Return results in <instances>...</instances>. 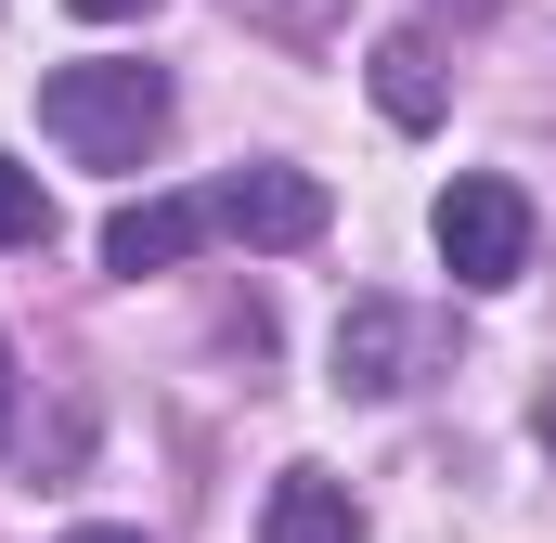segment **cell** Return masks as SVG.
Listing matches in <instances>:
<instances>
[{"label":"cell","instance_id":"9c48e42d","mask_svg":"<svg viewBox=\"0 0 556 543\" xmlns=\"http://www.w3.org/2000/svg\"><path fill=\"white\" fill-rule=\"evenodd\" d=\"M233 13H247L260 39H298V52H311V39H337V0H233Z\"/></svg>","mask_w":556,"mask_h":543},{"label":"cell","instance_id":"277c9868","mask_svg":"<svg viewBox=\"0 0 556 543\" xmlns=\"http://www.w3.org/2000/svg\"><path fill=\"white\" fill-rule=\"evenodd\" d=\"M415 363H427V324L402 298H350V311H337V389H350V402L415 389Z\"/></svg>","mask_w":556,"mask_h":543},{"label":"cell","instance_id":"52a82bcc","mask_svg":"<svg viewBox=\"0 0 556 543\" xmlns=\"http://www.w3.org/2000/svg\"><path fill=\"white\" fill-rule=\"evenodd\" d=\"M376 104L402 117V130H440V104H453V65H440V39H376Z\"/></svg>","mask_w":556,"mask_h":543},{"label":"cell","instance_id":"3957f363","mask_svg":"<svg viewBox=\"0 0 556 543\" xmlns=\"http://www.w3.org/2000/svg\"><path fill=\"white\" fill-rule=\"evenodd\" d=\"M207 220H220L233 247H311V233L337 220V194H324L311 168H233V181L207 194Z\"/></svg>","mask_w":556,"mask_h":543},{"label":"cell","instance_id":"5b68a950","mask_svg":"<svg viewBox=\"0 0 556 543\" xmlns=\"http://www.w3.org/2000/svg\"><path fill=\"white\" fill-rule=\"evenodd\" d=\"M207 233H220V220H207V194H142V207L104 220V272H181Z\"/></svg>","mask_w":556,"mask_h":543},{"label":"cell","instance_id":"7c38bea8","mask_svg":"<svg viewBox=\"0 0 556 543\" xmlns=\"http://www.w3.org/2000/svg\"><path fill=\"white\" fill-rule=\"evenodd\" d=\"M0 427H13V350H0Z\"/></svg>","mask_w":556,"mask_h":543},{"label":"cell","instance_id":"30bf717a","mask_svg":"<svg viewBox=\"0 0 556 543\" xmlns=\"http://www.w3.org/2000/svg\"><path fill=\"white\" fill-rule=\"evenodd\" d=\"M78 13H91V26H130V13H155V0H78Z\"/></svg>","mask_w":556,"mask_h":543},{"label":"cell","instance_id":"8992f818","mask_svg":"<svg viewBox=\"0 0 556 543\" xmlns=\"http://www.w3.org/2000/svg\"><path fill=\"white\" fill-rule=\"evenodd\" d=\"M260 543H363V505H350L324 466H285V479H273V518H260Z\"/></svg>","mask_w":556,"mask_h":543},{"label":"cell","instance_id":"6da1fadb","mask_svg":"<svg viewBox=\"0 0 556 543\" xmlns=\"http://www.w3.org/2000/svg\"><path fill=\"white\" fill-rule=\"evenodd\" d=\"M39 130L78 168H142L168 142V78L155 65H52L39 78Z\"/></svg>","mask_w":556,"mask_h":543},{"label":"cell","instance_id":"ba28073f","mask_svg":"<svg viewBox=\"0 0 556 543\" xmlns=\"http://www.w3.org/2000/svg\"><path fill=\"white\" fill-rule=\"evenodd\" d=\"M0 247H52V194H39V168H13V155H0Z\"/></svg>","mask_w":556,"mask_h":543},{"label":"cell","instance_id":"7a4b0ae2","mask_svg":"<svg viewBox=\"0 0 556 543\" xmlns=\"http://www.w3.org/2000/svg\"><path fill=\"white\" fill-rule=\"evenodd\" d=\"M427 233H440V272H453L466 298H505V285L531 272V194L492 181V168H466V181L427 207Z\"/></svg>","mask_w":556,"mask_h":543},{"label":"cell","instance_id":"4fadbf2b","mask_svg":"<svg viewBox=\"0 0 556 543\" xmlns=\"http://www.w3.org/2000/svg\"><path fill=\"white\" fill-rule=\"evenodd\" d=\"M65 543H142V531H65Z\"/></svg>","mask_w":556,"mask_h":543},{"label":"cell","instance_id":"8fae6325","mask_svg":"<svg viewBox=\"0 0 556 543\" xmlns=\"http://www.w3.org/2000/svg\"><path fill=\"white\" fill-rule=\"evenodd\" d=\"M531 440H544V453H556V376H544V402H531Z\"/></svg>","mask_w":556,"mask_h":543}]
</instances>
